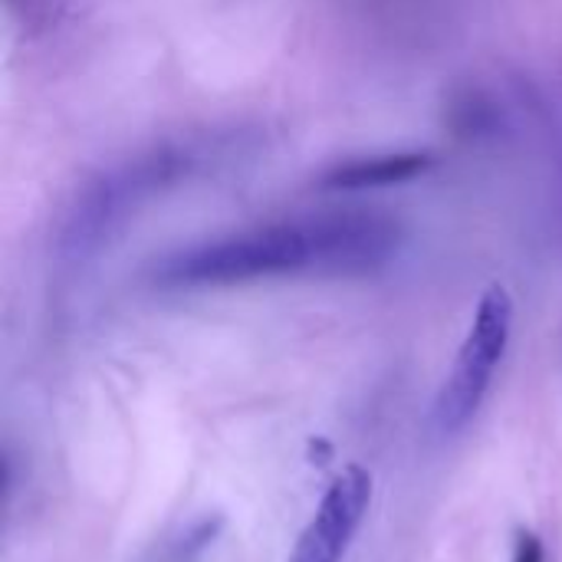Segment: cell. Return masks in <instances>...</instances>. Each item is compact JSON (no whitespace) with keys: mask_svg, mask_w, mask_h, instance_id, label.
<instances>
[{"mask_svg":"<svg viewBox=\"0 0 562 562\" xmlns=\"http://www.w3.org/2000/svg\"><path fill=\"white\" fill-rule=\"evenodd\" d=\"M198 158L194 145H158L86 181L63 217L59 254L72 263L95 257L145 201L178 188V181L194 171Z\"/></svg>","mask_w":562,"mask_h":562,"instance_id":"7a4b0ae2","label":"cell"},{"mask_svg":"<svg viewBox=\"0 0 562 562\" xmlns=\"http://www.w3.org/2000/svg\"><path fill=\"white\" fill-rule=\"evenodd\" d=\"M402 244V227L372 211L277 221L204 240L165 257L155 283L168 290L247 286L283 277H366L382 270Z\"/></svg>","mask_w":562,"mask_h":562,"instance_id":"6da1fadb","label":"cell"},{"mask_svg":"<svg viewBox=\"0 0 562 562\" xmlns=\"http://www.w3.org/2000/svg\"><path fill=\"white\" fill-rule=\"evenodd\" d=\"M510 562H547V550L543 540L530 530H520L514 540V560Z\"/></svg>","mask_w":562,"mask_h":562,"instance_id":"8992f818","label":"cell"},{"mask_svg":"<svg viewBox=\"0 0 562 562\" xmlns=\"http://www.w3.org/2000/svg\"><path fill=\"white\" fill-rule=\"evenodd\" d=\"M372 507V474L346 464L326 487L286 562H342Z\"/></svg>","mask_w":562,"mask_h":562,"instance_id":"277c9868","label":"cell"},{"mask_svg":"<svg viewBox=\"0 0 562 562\" xmlns=\"http://www.w3.org/2000/svg\"><path fill=\"white\" fill-rule=\"evenodd\" d=\"M510 333H514V300L501 283H494L477 300L468 336H464V342L454 356V366L435 398L431 418H435L438 435H448V438L458 435L481 412V405L494 385V375L507 356Z\"/></svg>","mask_w":562,"mask_h":562,"instance_id":"3957f363","label":"cell"},{"mask_svg":"<svg viewBox=\"0 0 562 562\" xmlns=\"http://www.w3.org/2000/svg\"><path fill=\"white\" fill-rule=\"evenodd\" d=\"M435 165L431 151H375V155H356L329 165L319 178L316 188L323 191H372V188H392V184H408L422 178Z\"/></svg>","mask_w":562,"mask_h":562,"instance_id":"5b68a950","label":"cell"}]
</instances>
